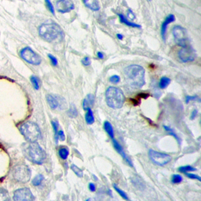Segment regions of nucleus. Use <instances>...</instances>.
Returning <instances> with one entry per match:
<instances>
[{
  "label": "nucleus",
  "instance_id": "nucleus-19",
  "mask_svg": "<svg viewBox=\"0 0 201 201\" xmlns=\"http://www.w3.org/2000/svg\"><path fill=\"white\" fill-rule=\"evenodd\" d=\"M104 128L105 130V131L108 134V136L113 139L114 138V130H113V127H112V124L108 121H105L104 124Z\"/></svg>",
  "mask_w": 201,
  "mask_h": 201
},
{
  "label": "nucleus",
  "instance_id": "nucleus-22",
  "mask_svg": "<svg viewBox=\"0 0 201 201\" xmlns=\"http://www.w3.org/2000/svg\"><path fill=\"white\" fill-rule=\"evenodd\" d=\"M170 83V79H169L168 77H166V76L162 77L160 79V84H159L160 88V89H165L166 87H168Z\"/></svg>",
  "mask_w": 201,
  "mask_h": 201
},
{
  "label": "nucleus",
  "instance_id": "nucleus-42",
  "mask_svg": "<svg viewBox=\"0 0 201 201\" xmlns=\"http://www.w3.org/2000/svg\"><path fill=\"white\" fill-rule=\"evenodd\" d=\"M97 57H98V58H100V59H103V58H104V54L101 52H98L97 53Z\"/></svg>",
  "mask_w": 201,
  "mask_h": 201
},
{
  "label": "nucleus",
  "instance_id": "nucleus-12",
  "mask_svg": "<svg viewBox=\"0 0 201 201\" xmlns=\"http://www.w3.org/2000/svg\"><path fill=\"white\" fill-rule=\"evenodd\" d=\"M56 8L59 13L65 14L74 10L75 5L72 0H58L56 2Z\"/></svg>",
  "mask_w": 201,
  "mask_h": 201
},
{
  "label": "nucleus",
  "instance_id": "nucleus-41",
  "mask_svg": "<svg viewBox=\"0 0 201 201\" xmlns=\"http://www.w3.org/2000/svg\"><path fill=\"white\" fill-rule=\"evenodd\" d=\"M197 116V110H193V112H192L191 115V120H193L194 118H196Z\"/></svg>",
  "mask_w": 201,
  "mask_h": 201
},
{
  "label": "nucleus",
  "instance_id": "nucleus-38",
  "mask_svg": "<svg viewBox=\"0 0 201 201\" xmlns=\"http://www.w3.org/2000/svg\"><path fill=\"white\" fill-rule=\"evenodd\" d=\"M127 17L130 18V20H133L135 19V15L133 14V11L131 10H127Z\"/></svg>",
  "mask_w": 201,
  "mask_h": 201
},
{
  "label": "nucleus",
  "instance_id": "nucleus-1",
  "mask_svg": "<svg viewBox=\"0 0 201 201\" xmlns=\"http://www.w3.org/2000/svg\"><path fill=\"white\" fill-rule=\"evenodd\" d=\"M125 77L128 85L133 89H139L145 85V69L137 64L130 65L125 68Z\"/></svg>",
  "mask_w": 201,
  "mask_h": 201
},
{
  "label": "nucleus",
  "instance_id": "nucleus-24",
  "mask_svg": "<svg viewBox=\"0 0 201 201\" xmlns=\"http://www.w3.org/2000/svg\"><path fill=\"white\" fill-rule=\"evenodd\" d=\"M43 180H44V177L42 174H38V175H36L35 178H33L32 185L35 186H40Z\"/></svg>",
  "mask_w": 201,
  "mask_h": 201
},
{
  "label": "nucleus",
  "instance_id": "nucleus-31",
  "mask_svg": "<svg viewBox=\"0 0 201 201\" xmlns=\"http://www.w3.org/2000/svg\"><path fill=\"white\" fill-rule=\"evenodd\" d=\"M182 181V177L179 174H174L171 178V182L174 184H178Z\"/></svg>",
  "mask_w": 201,
  "mask_h": 201
},
{
  "label": "nucleus",
  "instance_id": "nucleus-5",
  "mask_svg": "<svg viewBox=\"0 0 201 201\" xmlns=\"http://www.w3.org/2000/svg\"><path fill=\"white\" fill-rule=\"evenodd\" d=\"M22 135L29 142H35L41 137V131L36 124L33 122H26L20 127Z\"/></svg>",
  "mask_w": 201,
  "mask_h": 201
},
{
  "label": "nucleus",
  "instance_id": "nucleus-39",
  "mask_svg": "<svg viewBox=\"0 0 201 201\" xmlns=\"http://www.w3.org/2000/svg\"><path fill=\"white\" fill-rule=\"evenodd\" d=\"M196 98H198V97H196V96H187V97H186V103L189 102V101H191V100H196Z\"/></svg>",
  "mask_w": 201,
  "mask_h": 201
},
{
  "label": "nucleus",
  "instance_id": "nucleus-43",
  "mask_svg": "<svg viewBox=\"0 0 201 201\" xmlns=\"http://www.w3.org/2000/svg\"><path fill=\"white\" fill-rule=\"evenodd\" d=\"M117 37H118L119 39H123V35H120V34H117Z\"/></svg>",
  "mask_w": 201,
  "mask_h": 201
},
{
  "label": "nucleus",
  "instance_id": "nucleus-27",
  "mask_svg": "<svg viewBox=\"0 0 201 201\" xmlns=\"http://www.w3.org/2000/svg\"><path fill=\"white\" fill-rule=\"evenodd\" d=\"M113 188H114L115 190H116V191L117 192V193H118L120 194V195L121 196H122V197L124 198V199H126V200H128V199H128V197H127V195L126 194L125 192L123 191L122 189H120V188L116 186V184H114V185H113Z\"/></svg>",
  "mask_w": 201,
  "mask_h": 201
},
{
  "label": "nucleus",
  "instance_id": "nucleus-33",
  "mask_svg": "<svg viewBox=\"0 0 201 201\" xmlns=\"http://www.w3.org/2000/svg\"><path fill=\"white\" fill-rule=\"evenodd\" d=\"M120 80V78L119 75H114L109 78V81L112 83H118Z\"/></svg>",
  "mask_w": 201,
  "mask_h": 201
},
{
  "label": "nucleus",
  "instance_id": "nucleus-45",
  "mask_svg": "<svg viewBox=\"0 0 201 201\" xmlns=\"http://www.w3.org/2000/svg\"><path fill=\"white\" fill-rule=\"evenodd\" d=\"M148 1H149V2H150V1H152V0H148Z\"/></svg>",
  "mask_w": 201,
  "mask_h": 201
},
{
  "label": "nucleus",
  "instance_id": "nucleus-44",
  "mask_svg": "<svg viewBox=\"0 0 201 201\" xmlns=\"http://www.w3.org/2000/svg\"><path fill=\"white\" fill-rule=\"evenodd\" d=\"M87 201H94L93 199H87Z\"/></svg>",
  "mask_w": 201,
  "mask_h": 201
},
{
  "label": "nucleus",
  "instance_id": "nucleus-23",
  "mask_svg": "<svg viewBox=\"0 0 201 201\" xmlns=\"http://www.w3.org/2000/svg\"><path fill=\"white\" fill-rule=\"evenodd\" d=\"M30 79H31V84H32L33 87H34L35 90H39V87H40V80H39V78L35 76V75H31Z\"/></svg>",
  "mask_w": 201,
  "mask_h": 201
},
{
  "label": "nucleus",
  "instance_id": "nucleus-18",
  "mask_svg": "<svg viewBox=\"0 0 201 201\" xmlns=\"http://www.w3.org/2000/svg\"><path fill=\"white\" fill-rule=\"evenodd\" d=\"M119 18H120V21L121 23L127 25V26H130V27L132 28H141V26H140L139 25H137V24H134L133 23V22L129 21H128V20L122 14H119Z\"/></svg>",
  "mask_w": 201,
  "mask_h": 201
},
{
  "label": "nucleus",
  "instance_id": "nucleus-11",
  "mask_svg": "<svg viewBox=\"0 0 201 201\" xmlns=\"http://www.w3.org/2000/svg\"><path fill=\"white\" fill-rule=\"evenodd\" d=\"M178 57L183 62H190L195 60L196 58V54L194 49L189 45L185 47H182V50H179Z\"/></svg>",
  "mask_w": 201,
  "mask_h": 201
},
{
  "label": "nucleus",
  "instance_id": "nucleus-7",
  "mask_svg": "<svg viewBox=\"0 0 201 201\" xmlns=\"http://www.w3.org/2000/svg\"><path fill=\"white\" fill-rule=\"evenodd\" d=\"M172 32L175 42L179 46L185 47L189 45V39L187 31L184 28L179 25H176L173 28Z\"/></svg>",
  "mask_w": 201,
  "mask_h": 201
},
{
  "label": "nucleus",
  "instance_id": "nucleus-21",
  "mask_svg": "<svg viewBox=\"0 0 201 201\" xmlns=\"http://www.w3.org/2000/svg\"><path fill=\"white\" fill-rule=\"evenodd\" d=\"M0 201H10V195L6 189L0 188Z\"/></svg>",
  "mask_w": 201,
  "mask_h": 201
},
{
  "label": "nucleus",
  "instance_id": "nucleus-20",
  "mask_svg": "<svg viewBox=\"0 0 201 201\" xmlns=\"http://www.w3.org/2000/svg\"><path fill=\"white\" fill-rule=\"evenodd\" d=\"M87 114H86V122H87V124H93L94 123V116L93 112L91 110V108H88L87 109Z\"/></svg>",
  "mask_w": 201,
  "mask_h": 201
},
{
  "label": "nucleus",
  "instance_id": "nucleus-37",
  "mask_svg": "<svg viewBox=\"0 0 201 201\" xmlns=\"http://www.w3.org/2000/svg\"><path fill=\"white\" fill-rule=\"evenodd\" d=\"M52 125L53 128H54V133H55V136H56L58 132V123L57 121H52Z\"/></svg>",
  "mask_w": 201,
  "mask_h": 201
},
{
  "label": "nucleus",
  "instance_id": "nucleus-3",
  "mask_svg": "<svg viewBox=\"0 0 201 201\" xmlns=\"http://www.w3.org/2000/svg\"><path fill=\"white\" fill-rule=\"evenodd\" d=\"M106 103L108 106L114 109L122 108L125 102V96L123 91L117 87H111L105 94Z\"/></svg>",
  "mask_w": 201,
  "mask_h": 201
},
{
  "label": "nucleus",
  "instance_id": "nucleus-10",
  "mask_svg": "<svg viewBox=\"0 0 201 201\" xmlns=\"http://www.w3.org/2000/svg\"><path fill=\"white\" fill-rule=\"evenodd\" d=\"M35 197L28 188H21L14 193V201H34Z\"/></svg>",
  "mask_w": 201,
  "mask_h": 201
},
{
  "label": "nucleus",
  "instance_id": "nucleus-36",
  "mask_svg": "<svg viewBox=\"0 0 201 201\" xmlns=\"http://www.w3.org/2000/svg\"><path fill=\"white\" fill-rule=\"evenodd\" d=\"M82 63H83V65L88 66V65H90V64H91V59L88 58V57H85V58H83V60H82Z\"/></svg>",
  "mask_w": 201,
  "mask_h": 201
},
{
  "label": "nucleus",
  "instance_id": "nucleus-13",
  "mask_svg": "<svg viewBox=\"0 0 201 201\" xmlns=\"http://www.w3.org/2000/svg\"><path fill=\"white\" fill-rule=\"evenodd\" d=\"M112 142H113V146H114L115 149H116V150L117 151V153H118L119 154H120V156H121V157H123V158H124V160H125L126 162L127 163L130 165V166H133V164H132L131 161H130V159H129V157H128L126 155V153H124V149H123L122 146L120 145V144L119 143L118 141H116V140L115 139V138H113V139H112Z\"/></svg>",
  "mask_w": 201,
  "mask_h": 201
},
{
  "label": "nucleus",
  "instance_id": "nucleus-25",
  "mask_svg": "<svg viewBox=\"0 0 201 201\" xmlns=\"http://www.w3.org/2000/svg\"><path fill=\"white\" fill-rule=\"evenodd\" d=\"M58 154H59L62 160H66L67 157H68V155H69V151L67 148H61L58 151Z\"/></svg>",
  "mask_w": 201,
  "mask_h": 201
},
{
  "label": "nucleus",
  "instance_id": "nucleus-32",
  "mask_svg": "<svg viewBox=\"0 0 201 201\" xmlns=\"http://www.w3.org/2000/svg\"><path fill=\"white\" fill-rule=\"evenodd\" d=\"M45 2H46V5H47V8H48V10L50 11V13L54 15V14H55L54 12L55 11H54V6H53L52 2H50V0H45Z\"/></svg>",
  "mask_w": 201,
  "mask_h": 201
},
{
  "label": "nucleus",
  "instance_id": "nucleus-16",
  "mask_svg": "<svg viewBox=\"0 0 201 201\" xmlns=\"http://www.w3.org/2000/svg\"><path fill=\"white\" fill-rule=\"evenodd\" d=\"M47 100L48 104L52 109H56L60 104V100H58V97L52 94L47 95Z\"/></svg>",
  "mask_w": 201,
  "mask_h": 201
},
{
  "label": "nucleus",
  "instance_id": "nucleus-26",
  "mask_svg": "<svg viewBox=\"0 0 201 201\" xmlns=\"http://www.w3.org/2000/svg\"><path fill=\"white\" fill-rule=\"evenodd\" d=\"M68 116H69L71 118H75V117L77 116V115H78L77 109H76V108H75L74 104H72V105H71V107L69 108V110H68Z\"/></svg>",
  "mask_w": 201,
  "mask_h": 201
},
{
  "label": "nucleus",
  "instance_id": "nucleus-14",
  "mask_svg": "<svg viewBox=\"0 0 201 201\" xmlns=\"http://www.w3.org/2000/svg\"><path fill=\"white\" fill-rule=\"evenodd\" d=\"M175 18L173 14H170L166 18L165 21H163V23L162 24V26H161V35H162L163 39H165L166 38V28L168 26V25H170V23H172L173 21H174Z\"/></svg>",
  "mask_w": 201,
  "mask_h": 201
},
{
  "label": "nucleus",
  "instance_id": "nucleus-29",
  "mask_svg": "<svg viewBox=\"0 0 201 201\" xmlns=\"http://www.w3.org/2000/svg\"><path fill=\"white\" fill-rule=\"evenodd\" d=\"M178 170H179L180 172L184 173V174H185V173L189 172V171H193V170H196V169L191 166H182V167H180V168L178 169Z\"/></svg>",
  "mask_w": 201,
  "mask_h": 201
},
{
  "label": "nucleus",
  "instance_id": "nucleus-15",
  "mask_svg": "<svg viewBox=\"0 0 201 201\" xmlns=\"http://www.w3.org/2000/svg\"><path fill=\"white\" fill-rule=\"evenodd\" d=\"M83 2L87 8L93 11H97L100 10V6L98 0H83Z\"/></svg>",
  "mask_w": 201,
  "mask_h": 201
},
{
  "label": "nucleus",
  "instance_id": "nucleus-4",
  "mask_svg": "<svg viewBox=\"0 0 201 201\" xmlns=\"http://www.w3.org/2000/svg\"><path fill=\"white\" fill-rule=\"evenodd\" d=\"M25 154L29 160L36 164H42L46 159L44 150L36 142H30L25 148Z\"/></svg>",
  "mask_w": 201,
  "mask_h": 201
},
{
  "label": "nucleus",
  "instance_id": "nucleus-9",
  "mask_svg": "<svg viewBox=\"0 0 201 201\" xmlns=\"http://www.w3.org/2000/svg\"><path fill=\"white\" fill-rule=\"evenodd\" d=\"M21 56L24 60L28 62L29 64L39 65L42 61L40 56L34 52L30 47H25L21 51Z\"/></svg>",
  "mask_w": 201,
  "mask_h": 201
},
{
  "label": "nucleus",
  "instance_id": "nucleus-34",
  "mask_svg": "<svg viewBox=\"0 0 201 201\" xmlns=\"http://www.w3.org/2000/svg\"><path fill=\"white\" fill-rule=\"evenodd\" d=\"M48 57L49 58H50V61H51V63H52V64L54 66H57L58 65V59H57L54 56V55H52V54H48Z\"/></svg>",
  "mask_w": 201,
  "mask_h": 201
},
{
  "label": "nucleus",
  "instance_id": "nucleus-28",
  "mask_svg": "<svg viewBox=\"0 0 201 201\" xmlns=\"http://www.w3.org/2000/svg\"><path fill=\"white\" fill-rule=\"evenodd\" d=\"M71 169L73 170V172L75 173V174H76L78 177H79V178L83 177V171H82L81 169H79L77 166H75V165H72V166H71Z\"/></svg>",
  "mask_w": 201,
  "mask_h": 201
},
{
  "label": "nucleus",
  "instance_id": "nucleus-40",
  "mask_svg": "<svg viewBox=\"0 0 201 201\" xmlns=\"http://www.w3.org/2000/svg\"><path fill=\"white\" fill-rule=\"evenodd\" d=\"M89 189H90V190H91V191L94 192L95 190H96V188H95L94 184H93V183H90V184H89Z\"/></svg>",
  "mask_w": 201,
  "mask_h": 201
},
{
  "label": "nucleus",
  "instance_id": "nucleus-35",
  "mask_svg": "<svg viewBox=\"0 0 201 201\" xmlns=\"http://www.w3.org/2000/svg\"><path fill=\"white\" fill-rule=\"evenodd\" d=\"M185 174H186V175L187 176L188 178H192V179H197L198 181H200L201 180L200 177L198 175H196V174H190V173H188V172L185 173Z\"/></svg>",
  "mask_w": 201,
  "mask_h": 201
},
{
  "label": "nucleus",
  "instance_id": "nucleus-30",
  "mask_svg": "<svg viewBox=\"0 0 201 201\" xmlns=\"http://www.w3.org/2000/svg\"><path fill=\"white\" fill-rule=\"evenodd\" d=\"M55 139H56V142H58V139L61 141H64L65 140V135H64V131L63 130H59L57 133V135L55 136Z\"/></svg>",
  "mask_w": 201,
  "mask_h": 201
},
{
  "label": "nucleus",
  "instance_id": "nucleus-8",
  "mask_svg": "<svg viewBox=\"0 0 201 201\" xmlns=\"http://www.w3.org/2000/svg\"><path fill=\"white\" fill-rule=\"evenodd\" d=\"M149 157L155 164L159 165V166H164L171 160V157L169 155L157 152L153 149L149 150Z\"/></svg>",
  "mask_w": 201,
  "mask_h": 201
},
{
  "label": "nucleus",
  "instance_id": "nucleus-2",
  "mask_svg": "<svg viewBox=\"0 0 201 201\" xmlns=\"http://www.w3.org/2000/svg\"><path fill=\"white\" fill-rule=\"evenodd\" d=\"M39 34L44 40L49 43L60 41L64 37V32L57 24H43L39 28Z\"/></svg>",
  "mask_w": 201,
  "mask_h": 201
},
{
  "label": "nucleus",
  "instance_id": "nucleus-6",
  "mask_svg": "<svg viewBox=\"0 0 201 201\" xmlns=\"http://www.w3.org/2000/svg\"><path fill=\"white\" fill-rule=\"evenodd\" d=\"M13 177L14 179L21 183H26L31 178V170L25 164L17 165L13 169Z\"/></svg>",
  "mask_w": 201,
  "mask_h": 201
},
{
  "label": "nucleus",
  "instance_id": "nucleus-17",
  "mask_svg": "<svg viewBox=\"0 0 201 201\" xmlns=\"http://www.w3.org/2000/svg\"><path fill=\"white\" fill-rule=\"evenodd\" d=\"M94 102V97L93 94H88L85 99L83 101V107L85 110H87L88 108H91L93 106Z\"/></svg>",
  "mask_w": 201,
  "mask_h": 201
}]
</instances>
